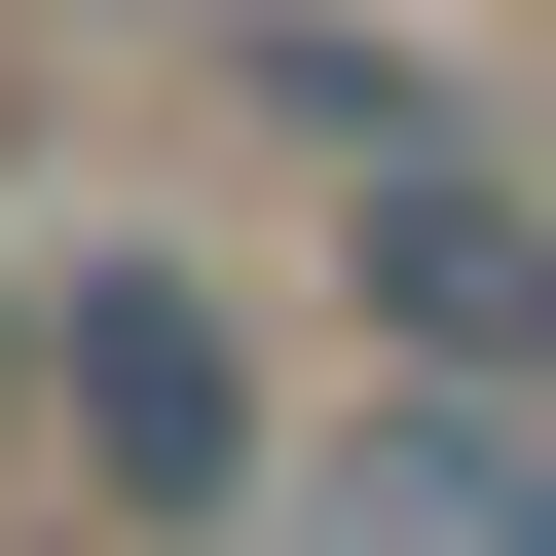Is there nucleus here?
I'll return each instance as SVG.
<instances>
[{
    "instance_id": "obj_1",
    "label": "nucleus",
    "mask_w": 556,
    "mask_h": 556,
    "mask_svg": "<svg viewBox=\"0 0 556 556\" xmlns=\"http://www.w3.org/2000/svg\"><path fill=\"white\" fill-rule=\"evenodd\" d=\"M0 408L75 445L112 556H260V482H298V408H260V334H223V260H186V223H75L38 298H0Z\"/></svg>"
},
{
    "instance_id": "obj_2",
    "label": "nucleus",
    "mask_w": 556,
    "mask_h": 556,
    "mask_svg": "<svg viewBox=\"0 0 556 556\" xmlns=\"http://www.w3.org/2000/svg\"><path fill=\"white\" fill-rule=\"evenodd\" d=\"M260 75H298V149H334V298H371V371L556 408V186H519L482 112H408V75H334V38H260Z\"/></svg>"
},
{
    "instance_id": "obj_3",
    "label": "nucleus",
    "mask_w": 556,
    "mask_h": 556,
    "mask_svg": "<svg viewBox=\"0 0 556 556\" xmlns=\"http://www.w3.org/2000/svg\"><path fill=\"white\" fill-rule=\"evenodd\" d=\"M298 556H556V408H445V371H371L298 482H260Z\"/></svg>"
},
{
    "instance_id": "obj_4",
    "label": "nucleus",
    "mask_w": 556,
    "mask_h": 556,
    "mask_svg": "<svg viewBox=\"0 0 556 556\" xmlns=\"http://www.w3.org/2000/svg\"><path fill=\"white\" fill-rule=\"evenodd\" d=\"M0 298H38V260H0Z\"/></svg>"
}]
</instances>
